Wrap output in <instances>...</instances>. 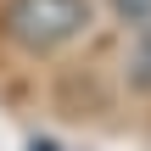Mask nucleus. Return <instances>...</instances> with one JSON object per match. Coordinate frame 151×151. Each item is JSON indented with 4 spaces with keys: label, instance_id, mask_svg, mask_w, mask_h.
Returning a JSON list of instances; mask_svg holds the SVG:
<instances>
[{
    "label": "nucleus",
    "instance_id": "nucleus-3",
    "mask_svg": "<svg viewBox=\"0 0 151 151\" xmlns=\"http://www.w3.org/2000/svg\"><path fill=\"white\" fill-rule=\"evenodd\" d=\"M112 11L134 28H151V0H112Z\"/></svg>",
    "mask_w": 151,
    "mask_h": 151
},
{
    "label": "nucleus",
    "instance_id": "nucleus-1",
    "mask_svg": "<svg viewBox=\"0 0 151 151\" xmlns=\"http://www.w3.org/2000/svg\"><path fill=\"white\" fill-rule=\"evenodd\" d=\"M0 28H6L22 50L45 56V50L73 45V39L90 28V0H6Z\"/></svg>",
    "mask_w": 151,
    "mask_h": 151
},
{
    "label": "nucleus",
    "instance_id": "nucleus-4",
    "mask_svg": "<svg viewBox=\"0 0 151 151\" xmlns=\"http://www.w3.org/2000/svg\"><path fill=\"white\" fill-rule=\"evenodd\" d=\"M39 151H50V146H39Z\"/></svg>",
    "mask_w": 151,
    "mask_h": 151
},
{
    "label": "nucleus",
    "instance_id": "nucleus-2",
    "mask_svg": "<svg viewBox=\"0 0 151 151\" xmlns=\"http://www.w3.org/2000/svg\"><path fill=\"white\" fill-rule=\"evenodd\" d=\"M129 78H134L140 90H151V39L134 45V56H129Z\"/></svg>",
    "mask_w": 151,
    "mask_h": 151
}]
</instances>
